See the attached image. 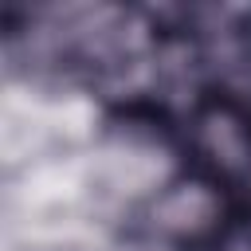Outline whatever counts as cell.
<instances>
[{"mask_svg":"<svg viewBox=\"0 0 251 251\" xmlns=\"http://www.w3.org/2000/svg\"><path fill=\"white\" fill-rule=\"evenodd\" d=\"M224 224V196L204 176L169 180L149 200V231L169 243H200Z\"/></svg>","mask_w":251,"mask_h":251,"instance_id":"obj_1","label":"cell"},{"mask_svg":"<svg viewBox=\"0 0 251 251\" xmlns=\"http://www.w3.org/2000/svg\"><path fill=\"white\" fill-rule=\"evenodd\" d=\"M192 149L224 180L251 176V122L231 102H212L192 118Z\"/></svg>","mask_w":251,"mask_h":251,"instance_id":"obj_2","label":"cell"},{"mask_svg":"<svg viewBox=\"0 0 251 251\" xmlns=\"http://www.w3.org/2000/svg\"><path fill=\"white\" fill-rule=\"evenodd\" d=\"M247 180H251V176H247Z\"/></svg>","mask_w":251,"mask_h":251,"instance_id":"obj_3","label":"cell"}]
</instances>
